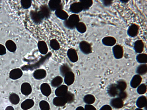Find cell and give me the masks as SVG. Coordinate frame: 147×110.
Returning a JSON list of instances; mask_svg holds the SVG:
<instances>
[{
	"label": "cell",
	"mask_w": 147,
	"mask_h": 110,
	"mask_svg": "<svg viewBox=\"0 0 147 110\" xmlns=\"http://www.w3.org/2000/svg\"><path fill=\"white\" fill-rule=\"evenodd\" d=\"M80 21L79 15L78 14H73L70 15L67 19L64 21V25L68 29L73 30L76 29V26Z\"/></svg>",
	"instance_id": "obj_1"
},
{
	"label": "cell",
	"mask_w": 147,
	"mask_h": 110,
	"mask_svg": "<svg viewBox=\"0 0 147 110\" xmlns=\"http://www.w3.org/2000/svg\"><path fill=\"white\" fill-rule=\"evenodd\" d=\"M79 47L81 51L84 54L88 55L92 52L91 45L86 41L81 42L79 44Z\"/></svg>",
	"instance_id": "obj_2"
},
{
	"label": "cell",
	"mask_w": 147,
	"mask_h": 110,
	"mask_svg": "<svg viewBox=\"0 0 147 110\" xmlns=\"http://www.w3.org/2000/svg\"><path fill=\"white\" fill-rule=\"evenodd\" d=\"M113 52L114 57L116 59H120L123 57L124 49L123 47L119 44L114 46L112 48Z\"/></svg>",
	"instance_id": "obj_3"
},
{
	"label": "cell",
	"mask_w": 147,
	"mask_h": 110,
	"mask_svg": "<svg viewBox=\"0 0 147 110\" xmlns=\"http://www.w3.org/2000/svg\"><path fill=\"white\" fill-rule=\"evenodd\" d=\"M139 26L138 24L131 23L127 30V35L130 38H135L139 34Z\"/></svg>",
	"instance_id": "obj_4"
},
{
	"label": "cell",
	"mask_w": 147,
	"mask_h": 110,
	"mask_svg": "<svg viewBox=\"0 0 147 110\" xmlns=\"http://www.w3.org/2000/svg\"><path fill=\"white\" fill-rule=\"evenodd\" d=\"M30 15L32 20L34 23L36 24H39L41 23L44 19L39 11H32L30 12Z\"/></svg>",
	"instance_id": "obj_5"
},
{
	"label": "cell",
	"mask_w": 147,
	"mask_h": 110,
	"mask_svg": "<svg viewBox=\"0 0 147 110\" xmlns=\"http://www.w3.org/2000/svg\"><path fill=\"white\" fill-rule=\"evenodd\" d=\"M83 8L80 2H75L71 4L69 7V10L73 14H77L83 11Z\"/></svg>",
	"instance_id": "obj_6"
},
{
	"label": "cell",
	"mask_w": 147,
	"mask_h": 110,
	"mask_svg": "<svg viewBox=\"0 0 147 110\" xmlns=\"http://www.w3.org/2000/svg\"><path fill=\"white\" fill-rule=\"evenodd\" d=\"M48 6L51 11H55L61 8H63V5L60 0H51L49 2Z\"/></svg>",
	"instance_id": "obj_7"
},
{
	"label": "cell",
	"mask_w": 147,
	"mask_h": 110,
	"mask_svg": "<svg viewBox=\"0 0 147 110\" xmlns=\"http://www.w3.org/2000/svg\"><path fill=\"white\" fill-rule=\"evenodd\" d=\"M110 104L114 108L119 109L123 107L124 103L123 101L117 97L112 99L110 101Z\"/></svg>",
	"instance_id": "obj_8"
},
{
	"label": "cell",
	"mask_w": 147,
	"mask_h": 110,
	"mask_svg": "<svg viewBox=\"0 0 147 110\" xmlns=\"http://www.w3.org/2000/svg\"><path fill=\"white\" fill-rule=\"evenodd\" d=\"M108 95L111 97H115L119 92L116 84H112L109 85L107 89Z\"/></svg>",
	"instance_id": "obj_9"
},
{
	"label": "cell",
	"mask_w": 147,
	"mask_h": 110,
	"mask_svg": "<svg viewBox=\"0 0 147 110\" xmlns=\"http://www.w3.org/2000/svg\"><path fill=\"white\" fill-rule=\"evenodd\" d=\"M67 56L71 62L72 63H75L78 60V57L77 52L74 49H69L67 52Z\"/></svg>",
	"instance_id": "obj_10"
},
{
	"label": "cell",
	"mask_w": 147,
	"mask_h": 110,
	"mask_svg": "<svg viewBox=\"0 0 147 110\" xmlns=\"http://www.w3.org/2000/svg\"><path fill=\"white\" fill-rule=\"evenodd\" d=\"M102 42L103 44L105 46H112L116 44L117 40L113 36H107L102 39Z\"/></svg>",
	"instance_id": "obj_11"
},
{
	"label": "cell",
	"mask_w": 147,
	"mask_h": 110,
	"mask_svg": "<svg viewBox=\"0 0 147 110\" xmlns=\"http://www.w3.org/2000/svg\"><path fill=\"white\" fill-rule=\"evenodd\" d=\"M53 103L55 106L63 107L67 103V101L65 96H57L54 98Z\"/></svg>",
	"instance_id": "obj_12"
},
{
	"label": "cell",
	"mask_w": 147,
	"mask_h": 110,
	"mask_svg": "<svg viewBox=\"0 0 147 110\" xmlns=\"http://www.w3.org/2000/svg\"><path fill=\"white\" fill-rule=\"evenodd\" d=\"M142 80V78L140 75L138 74L135 75L130 81L131 87L134 89L136 88L140 85Z\"/></svg>",
	"instance_id": "obj_13"
},
{
	"label": "cell",
	"mask_w": 147,
	"mask_h": 110,
	"mask_svg": "<svg viewBox=\"0 0 147 110\" xmlns=\"http://www.w3.org/2000/svg\"><path fill=\"white\" fill-rule=\"evenodd\" d=\"M23 72L21 70L17 68L12 70L9 74V78L13 80H16L20 78L22 76Z\"/></svg>",
	"instance_id": "obj_14"
},
{
	"label": "cell",
	"mask_w": 147,
	"mask_h": 110,
	"mask_svg": "<svg viewBox=\"0 0 147 110\" xmlns=\"http://www.w3.org/2000/svg\"><path fill=\"white\" fill-rule=\"evenodd\" d=\"M39 11L44 19H48L50 17L51 12L48 6L46 5L42 6L40 7V10Z\"/></svg>",
	"instance_id": "obj_15"
},
{
	"label": "cell",
	"mask_w": 147,
	"mask_h": 110,
	"mask_svg": "<svg viewBox=\"0 0 147 110\" xmlns=\"http://www.w3.org/2000/svg\"><path fill=\"white\" fill-rule=\"evenodd\" d=\"M134 50L136 53L141 54L144 51V43L142 40H138L134 42Z\"/></svg>",
	"instance_id": "obj_16"
},
{
	"label": "cell",
	"mask_w": 147,
	"mask_h": 110,
	"mask_svg": "<svg viewBox=\"0 0 147 110\" xmlns=\"http://www.w3.org/2000/svg\"><path fill=\"white\" fill-rule=\"evenodd\" d=\"M46 76V71L42 69L36 70L33 73V77L35 79L38 80L44 78Z\"/></svg>",
	"instance_id": "obj_17"
},
{
	"label": "cell",
	"mask_w": 147,
	"mask_h": 110,
	"mask_svg": "<svg viewBox=\"0 0 147 110\" xmlns=\"http://www.w3.org/2000/svg\"><path fill=\"white\" fill-rule=\"evenodd\" d=\"M21 91L24 95L28 96L32 92V88L31 85L28 82H24L21 85Z\"/></svg>",
	"instance_id": "obj_18"
},
{
	"label": "cell",
	"mask_w": 147,
	"mask_h": 110,
	"mask_svg": "<svg viewBox=\"0 0 147 110\" xmlns=\"http://www.w3.org/2000/svg\"><path fill=\"white\" fill-rule=\"evenodd\" d=\"M40 90L42 94L47 97L49 96L52 92L50 85L46 83H43L41 85Z\"/></svg>",
	"instance_id": "obj_19"
},
{
	"label": "cell",
	"mask_w": 147,
	"mask_h": 110,
	"mask_svg": "<svg viewBox=\"0 0 147 110\" xmlns=\"http://www.w3.org/2000/svg\"><path fill=\"white\" fill-rule=\"evenodd\" d=\"M64 82L68 86L71 85L75 80V76L72 71L68 72L65 76Z\"/></svg>",
	"instance_id": "obj_20"
},
{
	"label": "cell",
	"mask_w": 147,
	"mask_h": 110,
	"mask_svg": "<svg viewBox=\"0 0 147 110\" xmlns=\"http://www.w3.org/2000/svg\"><path fill=\"white\" fill-rule=\"evenodd\" d=\"M55 15L59 19L65 21L69 17V15L66 11L61 8L56 10L55 11Z\"/></svg>",
	"instance_id": "obj_21"
},
{
	"label": "cell",
	"mask_w": 147,
	"mask_h": 110,
	"mask_svg": "<svg viewBox=\"0 0 147 110\" xmlns=\"http://www.w3.org/2000/svg\"><path fill=\"white\" fill-rule=\"evenodd\" d=\"M68 88L67 85H62L58 87L55 91V94L57 96H64L67 93Z\"/></svg>",
	"instance_id": "obj_22"
},
{
	"label": "cell",
	"mask_w": 147,
	"mask_h": 110,
	"mask_svg": "<svg viewBox=\"0 0 147 110\" xmlns=\"http://www.w3.org/2000/svg\"><path fill=\"white\" fill-rule=\"evenodd\" d=\"M34 105L33 100L28 99L23 101L21 104V107L24 110H27L32 107Z\"/></svg>",
	"instance_id": "obj_23"
},
{
	"label": "cell",
	"mask_w": 147,
	"mask_h": 110,
	"mask_svg": "<svg viewBox=\"0 0 147 110\" xmlns=\"http://www.w3.org/2000/svg\"><path fill=\"white\" fill-rule=\"evenodd\" d=\"M39 52L43 55L46 54L48 51V48L46 43L44 41L39 42L38 44Z\"/></svg>",
	"instance_id": "obj_24"
},
{
	"label": "cell",
	"mask_w": 147,
	"mask_h": 110,
	"mask_svg": "<svg viewBox=\"0 0 147 110\" xmlns=\"http://www.w3.org/2000/svg\"><path fill=\"white\" fill-rule=\"evenodd\" d=\"M136 105L138 108H141L147 106V98L144 96H142L138 98Z\"/></svg>",
	"instance_id": "obj_25"
},
{
	"label": "cell",
	"mask_w": 147,
	"mask_h": 110,
	"mask_svg": "<svg viewBox=\"0 0 147 110\" xmlns=\"http://www.w3.org/2000/svg\"><path fill=\"white\" fill-rule=\"evenodd\" d=\"M7 50L11 52H15L17 50V46L15 43L10 40L7 41L5 43Z\"/></svg>",
	"instance_id": "obj_26"
},
{
	"label": "cell",
	"mask_w": 147,
	"mask_h": 110,
	"mask_svg": "<svg viewBox=\"0 0 147 110\" xmlns=\"http://www.w3.org/2000/svg\"><path fill=\"white\" fill-rule=\"evenodd\" d=\"M147 71V66L146 64H141L139 65L136 70V72L140 75L146 74Z\"/></svg>",
	"instance_id": "obj_27"
},
{
	"label": "cell",
	"mask_w": 147,
	"mask_h": 110,
	"mask_svg": "<svg viewBox=\"0 0 147 110\" xmlns=\"http://www.w3.org/2000/svg\"><path fill=\"white\" fill-rule=\"evenodd\" d=\"M116 84L118 90L120 91H125L127 87V82L123 80H118Z\"/></svg>",
	"instance_id": "obj_28"
},
{
	"label": "cell",
	"mask_w": 147,
	"mask_h": 110,
	"mask_svg": "<svg viewBox=\"0 0 147 110\" xmlns=\"http://www.w3.org/2000/svg\"><path fill=\"white\" fill-rule=\"evenodd\" d=\"M63 82V78L60 76H57L52 80L51 85L54 88H58L60 86Z\"/></svg>",
	"instance_id": "obj_29"
},
{
	"label": "cell",
	"mask_w": 147,
	"mask_h": 110,
	"mask_svg": "<svg viewBox=\"0 0 147 110\" xmlns=\"http://www.w3.org/2000/svg\"><path fill=\"white\" fill-rule=\"evenodd\" d=\"M59 70L61 75L63 77H65L67 73L71 71V68L67 64L61 65L60 67Z\"/></svg>",
	"instance_id": "obj_30"
},
{
	"label": "cell",
	"mask_w": 147,
	"mask_h": 110,
	"mask_svg": "<svg viewBox=\"0 0 147 110\" xmlns=\"http://www.w3.org/2000/svg\"><path fill=\"white\" fill-rule=\"evenodd\" d=\"M83 8V11H86L89 10L92 5L93 2L92 0H87V1H80Z\"/></svg>",
	"instance_id": "obj_31"
},
{
	"label": "cell",
	"mask_w": 147,
	"mask_h": 110,
	"mask_svg": "<svg viewBox=\"0 0 147 110\" xmlns=\"http://www.w3.org/2000/svg\"><path fill=\"white\" fill-rule=\"evenodd\" d=\"M95 97L91 94H88L85 95L83 99L84 102L85 103L88 105L93 104L95 102Z\"/></svg>",
	"instance_id": "obj_32"
},
{
	"label": "cell",
	"mask_w": 147,
	"mask_h": 110,
	"mask_svg": "<svg viewBox=\"0 0 147 110\" xmlns=\"http://www.w3.org/2000/svg\"><path fill=\"white\" fill-rule=\"evenodd\" d=\"M76 28L79 32L81 34L85 33L87 30L86 25L82 22H79L76 26Z\"/></svg>",
	"instance_id": "obj_33"
},
{
	"label": "cell",
	"mask_w": 147,
	"mask_h": 110,
	"mask_svg": "<svg viewBox=\"0 0 147 110\" xmlns=\"http://www.w3.org/2000/svg\"><path fill=\"white\" fill-rule=\"evenodd\" d=\"M9 99L10 102L13 104L16 105L18 104L20 101V98L19 96L15 93L10 94Z\"/></svg>",
	"instance_id": "obj_34"
},
{
	"label": "cell",
	"mask_w": 147,
	"mask_h": 110,
	"mask_svg": "<svg viewBox=\"0 0 147 110\" xmlns=\"http://www.w3.org/2000/svg\"><path fill=\"white\" fill-rule=\"evenodd\" d=\"M136 59L139 63L146 64L147 62V55L146 54H140L136 56Z\"/></svg>",
	"instance_id": "obj_35"
},
{
	"label": "cell",
	"mask_w": 147,
	"mask_h": 110,
	"mask_svg": "<svg viewBox=\"0 0 147 110\" xmlns=\"http://www.w3.org/2000/svg\"><path fill=\"white\" fill-rule=\"evenodd\" d=\"M50 45L52 49L55 51L58 50L60 48L59 42L55 39H52L50 41Z\"/></svg>",
	"instance_id": "obj_36"
},
{
	"label": "cell",
	"mask_w": 147,
	"mask_h": 110,
	"mask_svg": "<svg viewBox=\"0 0 147 110\" xmlns=\"http://www.w3.org/2000/svg\"><path fill=\"white\" fill-rule=\"evenodd\" d=\"M67 101V103L70 104L74 101L75 100V95L70 91H68L64 96Z\"/></svg>",
	"instance_id": "obj_37"
},
{
	"label": "cell",
	"mask_w": 147,
	"mask_h": 110,
	"mask_svg": "<svg viewBox=\"0 0 147 110\" xmlns=\"http://www.w3.org/2000/svg\"><path fill=\"white\" fill-rule=\"evenodd\" d=\"M147 91L146 85L142 83L139 85L137 89L138 93L140 95H143L145 94Z\"/></svg>",
	"instance_id": "obj_38"
},
{
	"label": "cell",
	"mask_w": 147,
	"mask_h": 110,
	"mask_svg": "<svg viewBox=\"0 0 147 110\" xmlns=\"http://www.w3.org/2000/svg\"><path fill=\"white\" fill-rule=\"evenodd\" d=\"M21 3L22 7L24 9H27L29 8L31 6L32 1L30 0H23L21 1Z\"/></svg>",
	"instance_id": "obj_39"
},
{
	"label": "cell",
	"mask_w": 147,
	"mask_h": 110,
	"mask_svg": "<svg viewBox=\"0 0 147 110\" xmlns=\"http://www.w3.org/2000/svg\"><path fill=\"white\" fill-rule=\"evenodd\" d=\"M40 108L41 110H50L49 104L46 101H42L39 103Z\"/></svg>",
	"instance_id": "obj_40"
},
{
	"label": "cell",
	"mask_w": 147,
	"mask_h": 110,
	"mask_svg": "<svg viewBox=\"0 0 147 110\" xmlns=\"http://www.w3.org/2000/svg\"><path fill=\"white\" fill-rule=\"evenodd\" d=\"M117 96L119 98L124 101L127 98V92L125 91H120L119 92Z\"/></svg>",
	"instance_id": "obj_41"
},
{
	"label": "cell",
	"mask_w": 147,
	"mask_h": 110,
	"mask_svg": "<svg viewBox=\"0 0 147 110\" xmlns=\"http://www.w3.org/2000/svg\"><path fill=\"white\" fill-rule=\"evenodd\" d=\"M103 5L105 7H109L111 6L113 3V1H101Z\"/></svg>",
	"instance_id": "obj_42"
},
{
	"label": "cell",
	"mask_w": 147,
	"mask_h": 110,
	"mask_svg": "<svg viewBox=\"0 0 147 110\" xmlns=\"http://www.w3.org/2000/svg\"><path fill=\"white\" fill-rule=\"evenodd\" d=\"M6 53V48L3 45L0 44V56H3Z\"/></svg>",
	"instance_id": "obj_43"
},
{
	"label": "cell",
	"mask_w": 147,
	"mask_h": 110,
	"mask_svg": "<svg viewBox=\"0 0 147 110\" xmlns=\"http://www.w3.org/2000/svg\"><path fill=\"white\" fill-rule=\"evenodd\" d=\"M84 109L85 110H97L96 108L93 105L88 104L85 105Z\"/></svg>",
	"instance_id": "obj_44"
},
{
	"label": "cell",
	"mask_w": 147,
	"mask_h": 110,
	"mask_svg": "<svg viewBox=\"0 0 147 110\" xmlns=\"http://www.w3.org/2000/svg\"><path fill=\"white\" fill-rule=\"evenodd\" d=\"M99 110H112V109L111 106L106 105L102 106Z\"/></svg>",
	"instance_id": "obj_45"
},
{
	"label": "cell",
	"mask_w": 147,
	"mask_h": 110,
	"mask_svg": "<svg viewBox=\"0 0 147 110\" xmlns=\"http://www.w3.org/2000/svg\"><path fill=\"white\" fill-rule=\"evenodd\" d=\"M5 110H15L14 108L11 106H9L7 107Z\"/></svg>",
	"instance_id": "obj_46"
},
{
	"label": "cell",
	"mask_w": 147,
	"mask_h": 110,
	"mask_svg": "<svg viewBox=\"0 0 147 110\" xmlns=\"http://www.w3.org/2000/svg\"><path fill=\"white\" fill-rule=\"evenodd\" d=\"M120 1L121 3H122L126 4L129 1H128V0H121V1Z\"/></svg>",
	"instance_id": "obj_47"
},
{
	"label": "cell",
	"mask_w": 147,
	"mask_h": 110,
	"mask_svg": "<svg viewBox=\"0 0 147 110\" xmlns=\"http://www.w3.org/2000/svg\"><path fill=\"white\" fill-rule=\"evenodd\" d=\"M76 110H85L84 108L82 106H80L78 107Z\"/></svg>",
	"instance_id": "obj_48"
},
{
	"label": "cell",
	"mask_w": 147,
	"mask_h": 110,
	"mask_svg": "<svg viewBox=\"0 0 147 110\" xmlns=\"http://www.w3.org/2000/svg\"><path fill=\"white\" fill-rule=\"evenodd\" d=\"M135 110H143L141 108H137Z\"/></svg>",
	"instance_id": "obj_49"
},
{
	"label": "cell",
	"mask_w": 147,
	"mask_h": 110,
	"mask_svg": "<svg viewBox=\"0 0 147 110\" xmlns=\"http://www.w3.org/2000/svg\"><path fill=\"white\" fill-rule=\"evenodd\" d=\"M130 110L128 109H125V110Z\"/></svg>",
	"instance_id": "obj_50"
}]
</instances>
